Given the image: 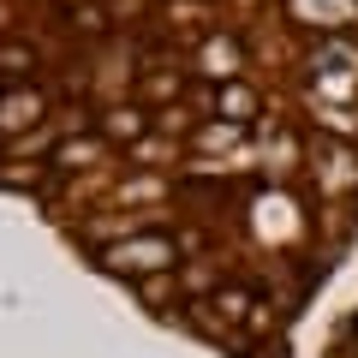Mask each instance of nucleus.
<instances>
[{
  "instance_id": "nucleus-1",
  "label": "nucleus",
  "mask_w": 358,
  "mask_h": 358,
  "mask_svg": "<svg viewBox=\"0 0 358 358\" xmlns=\"http://www.w3.org/2000/svg\"><path fill=\"white\" fill-rule=\"evenodd\" d=\"M108 263L114 268H155V263H167V245L155 239V245H120V251H108Z\"/></svg>"
}]
</instances>
